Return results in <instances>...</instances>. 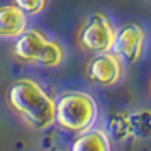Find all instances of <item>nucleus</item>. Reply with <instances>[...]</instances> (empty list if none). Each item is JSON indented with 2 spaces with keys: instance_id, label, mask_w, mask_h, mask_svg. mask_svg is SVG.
Listing matches in <instances>:
<instances>
[{
  "instance_id": "nucleus-1",
  "label": "nucleus",
  "mask_w": 151,
  "mask_h": 151,
  "mask_svg": "<svg viewBox=\"0 0 151 151\" xmlns=\"http://www.w3.org/2000/svg\"><path fill=\"white\" fill-rule=\"evenodd\" d=\"M7 102L34 129L42 131L55 124V100L34 80L14 82L9 87Z\"/></svg>"
},
{
  "instance_id": "nucleus-2",
  "label": "nucleus",
  "mask_w": 151,
  "mask_h": 151,
  "mask_svg": "<svg viewBox=\"0 0 151 151\" xmlns=\"http://www.w3.org/2000/svg\"><path fill=\"white\" fill-rule=\"evenodd\" d=\"M97 104L85 92H66L55 102V122L60 127L82 134L97 119Z\"/></svg>"
},
{
  "instance_id": "nucleus-3",
  "label": "nucleus",
  "mask_w": 151,
  "mask_h": 151,
  "mask_svg": "<svg viewBox=\"0 0 151 151\" xmlns=\"http://www.w3.org/2000/svg\"><path fill=\"white\" fill-rule=\"evenodd\" d=\"M14 55L21 61L41 65L46 68H55L58 65H61L65 51L60 42L48 39L39 31L26 29L22 34L15 37Z\"/></svg>"
},
{
  "instance_id": "nucleus-4",
  "label": "nucleus",
  "mask_w": 151,
  "mask_h": 151,
  "mask_svg": "<svg viewBox=\"0 0 151 151\" xmlns=\"http://www.w3.org/2000/svg\"><path fill=\"white\" fill-rule=\"evenodd\" d=\"M116 29L112 22L102 14H93L83 24L78 34L80 46L92 53H107L114 48L116 41Z\"/></svg>"
},
{
  "instance_id": "nucleus-5",
  "label": "nucleus",
  "mask_w": 151,
  "mask_h": 151,
  "mask_svg": "<svg viewBox=\"0 0 151 151\" xmlns=\"http://www.w3.org/2000/svg\"><path fill=\"white\" fill-rule=\"evenodd\" d=\"M122 76V61L114 53H97L87 65V78L95 85L110 87Z\"/></svg>"
},
{
  "instance_id": "nucleus-6",
  "label": "nucleus",
  "mask_w": 151,
  "mask_h": 151,
  "mask_svg": "<svg viewBox=\"0 0 151 151\" xmlns=\"http://www.w3.org/2000/svg\"><path fill=\"white\" fill-rule=\"evenodd\" d=\"M144 41L146 34L139 24H126L119 32H116V41L112 48L116 49L114 55L124 58L127 63H136L143 55Z\"/></svg>"
},
{
  "instance_id": "nucleus-7",
  "label": "nucleus",
  "mask_w": 151,
  "mask_h": 151,
  "mask_svg": "<svg viewBox=\"0 0 151 151\" xmlns=\"http://www.w3.org/2000/svg\"><path fill=\"white\" fill-rule=\"evenodd\" d=\"M27 29V14L15 5L0 7V37H17Z\"/></svg>"
},
{
  "instance_id": "nucleus-8",
  "label": "nucleus",
  "mask_w": 151,
  "mask_h": 151,
  "mask_svg": "<svg viewBox=\"0 0 151 151\" xmlns=\"http://www.w3.org/2000/svg\"><path fill=\"white\" fill-rule=\"evenodd\" d=\"M71 151H110L109 136L100 129H88L75 139Z\"/></svg>"
},
{
  "instance_id": "nucleus-9",
  "label": "nucleus",
  "mask_w": 151,
  "mask_h": 151,
  "mask_svg": "<svg viewBox=\"0 0 151 151\" xmlns=\"http://www.w3.org/2000/svg\"><path fill=\"white\" fill-rule=\"evenodd\" d=\"M129 119V129L131 134L137 136L139 139H146L150 136V129H151V119H150V112L146 109L136 110L132 114H127Z\"/></svg>"
},
{
  "instance_id": "nucleus-10",
  "label": "nucleus",
  "mask_w": 151,
  "mask_h": 151,
  "mask_svg": "<svg viewBox=\"0 0 151 151\" xmlns=\"http://www.w3.org/2000/svg\"><path fill=\"white\" fill-rule=\"evenodd\" d=\"M109 131L112 137L117 141H122L127 136H131V129H129V119L127 114H116V116L109 117Z\"/></svg>"
},
{
  "instance_id": "nucleus-11",
  "label": "nucleus",
  "mask_w": 151,
  "mask_h": 151,
  "mask_svg": "<svg viewBox=\"0 0 151 151\" xmlns=\"http://www.w3.org/2000/svg\"><path fill=\"white\" fill-rule=\"evenodd\" d=\"M46 0H14V5L17 9H21L24 14H39L44 9Z\"/></svg>"
}]
</instances>
